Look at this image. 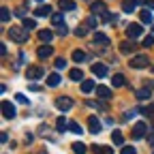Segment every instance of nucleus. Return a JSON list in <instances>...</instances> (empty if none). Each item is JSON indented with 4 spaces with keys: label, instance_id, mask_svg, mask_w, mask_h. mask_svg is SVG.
Wrapping results in <instances>:
<instances>
[{
    "label": "nucleus",
    "instance_id": "obj_1",
    "mask_svg": "<svg viewBox=\"0 0 154 154\" xmlns=\"http://www.w3.org/2000/svg\"><path fill=\"white\" fill-rule=\"evenodd\" d=\"M28 32L30 30H26L24 26H11L9 36H11V41H15V43H26L28 41Z\"/></svg>",
    "mask_w": 154,
    "mask_h": 154
},
{
    "label": "nucleus",
    "instance_id": "obj_2",
    "mask_svg": "<svg viewBox=\"0 0 154 154\" xmlns=\"http://www.w3.org/2000/svg\"><path fill=\"white\" fill-rule=\"evenodd\" d=\"M133 69H148L150 66V58L143 56V54H137V56H133L131 58V62H128Z\"/></svg>",
    "mask_w": 154,
    "mask_h": 154
},
{
    "label": "nucleus",
    "instance_id": "obj_3",
    "mask_svg": "<svg viewBox=\"0 0 154 154\" xmlns=\"http://www.w3.org/2000/svg\"><path fill=\"white\" fill-rule=\"evenodd\" d=\"M141 137H148V124L146 122H137L133 126V139H141Z\"/></svg>",
    "mask_w": 154,
    "mask_h": 154
},
{
    "label": "nucleus",
    "instance_id": "obj_4",
    "mask_svg": "<svg viewBox=\"0 0 154 154\" xmlns=\"http://www.w3.org/2000/svg\"><path fill=\"white\" fill-rule=\"evenodd\" d=\"M43 75H45V73H43V69H41V66H28V69H26V77H28L30 82L41 79Z\"/></svg>",
    "mask_w": 154,
    "mask_h": 154
},
{
    "label": "nucleus",
    "instance_id": "obj_5",
    "mask_svg": "<svg viewBox=\"0 0 154 154\" xmlns=\"http://www.w3.org/2000/svg\"><path fill=\"white\" fill-rule=\"evenodd\" d=\"M56 107L60 111H69L73 107V99H69V96H60V99H56Z\"/></svg>",
    "mask_w": 154,
    "mask_h": 154
},
{
    "label": "nucleus",
    "instance_id": "obj_6",
    "mask_svg": "<svg viewBox=\"0 0 154 154\" xmlns=\"http://www.w3.org/2000/svg\"><path fill=\"white\" fill-rule=\"evenodd\" d=\"M2 116L7 120H13L15 116H17V111H15V107L9 103V101H2Z\"/></svg>",
    "mask_w": 154,
    "mask_h": 154
},
{
    "label": "nucleus",
    "instance_id": "obj_7",
    "mask_svg": "<svg viewBox=\"0 0 154 154\" xmlns=\"http://www.w3.org/2000/svg\"><path fill=\"white\" fill-rule=\"evenodd\" d=\"M141 32H143L141 24H131V26L126 28V36H128V38H137V36H141Z\"/></svg>",
    "mask_w": 154,
    "mask_h": 154
},
{
    "label": "nucleus",
    "instance_id": "obj_8",
    "mask_svg": "<svg viewBox=\"0 0 154 154\" xmlns=\"http://www.w3.org/2000/svg\"><path fill=\"white\" fill-rule=\"evenodd\" d=\"M51 54H54V47H51V45H41V47L36 49V56L41 58V60H45V58H49Z\"/></svg>",
    "mask_w": 154,
    "mask_h": 154
},
{
    "label": "nucleus",
    "instance_id": "obj_9",
    "mask_svg": "<svg viewBox=\"0 0 154 154\" xmlns=\"http://www.w3.org/2000/svg\"><path fill=\"white\" fill-rule=\"evenodd\" d=\"M88 126H90V133H101V120H96V116H90L88 118Z\"/></svg>",
    "mask_w": 154,
    "mask_h": 154
},
{
    "label": "nucleus",
    "instance_id": "obj_10",
    "mask_svg": "<svg viewBox=\"0 0 154 154\" xmlns=\"http://www.w3.org/2000/svg\"><path fill=\"white\" fill-rule=\"evenodd\" d=\"M92 73L96 77H107V66L103 62H96V64H92Z\"/></svg>",
    "mask_w": 154,
    "mask_h": 154
},
{
    "label": "nucleus",
    "instance_id": "obj_11",
    "mask_svg": "<svg viewBox=\"0 0 154 154\" xmlns=\"http://www.w3.org/2000/svg\"><path fill=\"white\" fill-rule=\"evenodd\" d=\"M96 96L103 99V101H107V99H111V90L107 86H96Z\"/></svg>",
    "mask_w": 154,
    "mask_h": 154
},
{
    "label": "nucleus",
    "instance_id": "obj_12",
    "mask_svg": "<svg viewBox=\"0 0 154 154\" xmlns=\"http://www.w3.org/2000/svg\"><path fill=\"white\" fill-rule=\"evenodd\" d=\"M137 96L139 101H150V96H152V86H148V88H141V90H137Z\"/></svg>",
    "mask_w": 154,
    "mask_h": 154
},
{
    "label": "nucleus",
    "instance_id": "obj_13",
    "mask_svg": "<svg viewBox=\"0 0 154 154\" xmlns=\"http://www.w3.org/2000/svg\"><path fill=\"white\" fill-rule=\"evenodd\" d=\"M34 15L36 17H47V15H54V13H51V7L49 5H41L38 9H34Z\"/></svg>",
    "mask_w": 154,
    "mask_h": 154
},
{
    "label": "nucleus",
    "instance_id": "obj_14",
    "mask_svg": "<svg viewBox=\"0 0 154 154\" xmlns=\"http://www.w3.org/2000/svg\"><path fill=\"white\" fill-rule=\"evenodd\" d=\"M99 43V45H109V36L107 34H103V32H94V45Z\"/></svg>",
    "mask_w": 154,
    "mask_h": 154
},
{
    "label": "nucleus",
    "instance_id": "obj_15",
    "mask_svg": "<svg viewBox=\"0 0 154 154\" xmlns=\"http://www.w3.org/2000/svg\"><path fill=\"white\" fill-rule=\"evenodd\" d=\"M90 9H92V13H94V15H101V17L107 13V11H105L107 7H105L103 2H92V7H90Z\"/></svg>",
    "mask_w": 154,
    "mask_h": 154
},
{
    "label": "nucleus",
    "instance_id": "obj_16",
    "mask_svg": "<svg viewBox=\"0 0 154 154\" xmlns=\"http://www.w3.org/2000/svg\"><path fill=\"white\" fill-rule=\"evenodd\" d=\"M58 7H60L62 11H73V9H77L75 0H60V2H58Z\"/></svg>",
    "mask_w": 154,
    "mask_h": 154
},
{
    "label": "nucleus",
    "instance_id": "obj_17",
    "mask_svg": "<svg viewBox=\"0 0 154 154\" xmlns=\"http://www.w3.org/2000/svg\"><path fill=\"white\" fill-rule=\"evenodd\" d=\"M92 90H96V84H94L92 79H84V82H82V92L88 94V92H92Z\"/></svg>",
    "mask_w": 154,
    "mask_h": 154
},
{
    "label": "nucleus",
    "instance_id": "obj_18",
    "mask_svg": "<svg viewBox=\"0 0 154 154\" xmlns=\"http://www.w3.org/2000/svg\"><path fill=\"white\" fill-rule=\"evenodd\" d=\"M47 86H51V88H56L58 84H60V75H58V73H51V75H47Z\"/></svg>",
    "mask_w": 154,
    "mask_h": 154
},
{
    "label": "nucleus",
    "instance_id": "obj_19",
    "mask_svg": "<svg viewBox=\"0 0 154 154\" xmlns=\"http://www.w3.org/2000/svg\"><path fill=\"white\" fill-rule=\"evenodd\" d=\"M38 38H41L43 43H49L51 38H54V32L51 30H38Z\"/></svg>",
    "mask_w": 154,
    "mask_h": 154
},
{
    "label": "nucleus",
    "instance_id": "obj_20",
    "mask_svg": "<svg viewBox=\"0 0 154 154\" xmlns=\"http://www.w3.org/2000/svg\"><path fill=\"white\" fill-rule=\"evenodd\" d=\"M135 7H137V2H135V0H124V2H122V11H124V13H133Z\"/></svg>",
    "mask_w": 154,
    "mask_h": 154
},
{
    "label": "nucleus",
    "instance_id": "obj_21",
    "mask_svg": "<svg viewBox=\"0 0 154 154\" xmlns=\"http://www.w3.org/2000/svg\"><path fill=\"white\" fill-rule=\"evenodd\" d=\"M120 51H122V54H133V51H135V43H131V41L120 43Z\"/></svg>",
    "mask_w": 154,
    "mask_h": 154
},
{
    "label": "nucleus",
    "instance_id": "obj_22",
    "mask_svg": "<svg viewBox=\"0 0 154 154\" xmlns=\"http://www.w3.org/2000/svg\"><path fill=\"white\" fill-rule=\"evenodd\" d=\"M73 60H75L77 64L86 62V51H82V49H75V51H73Z\"/></svg>",
    "mask_w": 154,
    "mask_h": 154
},
{
    "label": "nucleus",
    "instance_id": "obj_23",
    "mask_svg": "<svg viewBox=\"0 0 154 154\" xmlns=\"http://www.w3.org/2000/svg\"><path fill=\"white\" fill-rule=\"evenodd\" d=\"M111 141H113L116 146H122V143H124V137H122V133H120L118 128H116V131L111 133Z\"/></svg>",
    "mask_w": 154,
    "mask_h": 154
},
{
    "label": "nucleus",
    "instance_id": "obj_24",
    "mask_svg": "<svg viewBox=\"0 0 154 154\" xmlns=\"http://www.w3.org/2000/svg\"><path fill=\"white\" fill-rule=\"evenodd\" d=\"M69 77L73 82H84V73L79 71V69H71V73H69Z\"/></svg>",
    "mask_w": 154,
    "mask_h": 154
},
{
    "label": "nucleus",
    "instance_id": "obj_25",
    "mask_svg": "<svg viewBox=\"0 0 154 154\" xmlns=\"http://www.w3.org/2000/svg\"><path fill=\"white\" fill-rule=\"evenodd\" d=\"M111 84H113V88H122V86L126 84V82H124V75H120V73L113 75V77H111Z\"/></svg>",
    "mask_w": 154,
    "mask_h": 154
},
{
    "label": "nucleus",
    "instance_id": "obj_26",
    "mask_svg": "<svg viewBox=\"0 0 154 154\" xmlns=\"http://www.w3.org/2000/svg\"><path fill=\"white\" fill-rule=\"evenodd\" d=\"M94 154H113L111 146H94Z\"/></svg>",
    "mask_w": 154,
    "mask_h": 154
},
{
    "label": "nucleus",
    "instance_id": "obj_27",
    "mask_svg": "<svg viewBox=\"0 0 154 154\" xmlns=\"http://www.w3.org/2000/svg\"><path fill=\"white\" fill-rule=\"evenodd\" d=\"M86 150H88V148H86V143H82V141H75V143H73V152H75V154H86Z\"/></svg>",
    "mask_w": 154,
    "mask_h": 154
},
{
    "label": "nucleus",
    "instance_id": "obj_28",
    "mask_svg": "<svg viewBox=\"0 0 154 154\" xmlns=\"http://www.w3.org/2000/svg\"><path fill=\"white\" fill-rule=\"evenodd\" d=\"M56 126H58V131H60V133H64V131H66V126H69L66 118H62V116H60V118H58V122H56Z\"/></svg>",
    "mask_w": 154,
    "mask_h": 154
},
{
    "label": "nucleus",
    "instance_id": "obj_29",
    "mask_svg": "<svg viewBox=\"0 0 154 154\" xmlns=\"http://www.w3.org/2000/svg\"><path fill=\"white\" fill-rule=\"evenodd\" d=\"M51 24H54V26H60V24H64V17H62V13H54V15H51Z\"/></svg>",
    "mask_w": 154,
    "mask_h": 154
},
{
    "label": "nucleus",
    "instance_id": "obj_30",
    "mask_svg": "<svg viewBox=\"0 0 154 154\" xmlns=\"http://www.w3.org/2000/svg\"><path fill=\"white\" fill-rule=\"evenodd\" d=\"M22 26H24L26 30H34V28H36V22H34V19H28V17H24Z\"/></svg>",
    "mask_w": 154,
    "mask_h": 154
},
{
    "label": "nucleus",
    "instance_id": "obj_31",
    "mask_svg": "<svg viewBox=\"0 0 154 154\" xmlns=\"http://www.w3.org/2000/svg\"><path fill=\"white\" fill-rule=\"evenodd\" d=\"M0 19H2V22H9L11 19V11L7 7H0Z\"/></svg>",
    "mask_w": 154,
    "mask_h": 154
},
{
    "label": "nucleus",
    "instance_id": "obj_32",
    "mask_svg": "<svg viewBox=\"0 0 154 154\" xmlns=\"http://www.w3.org/2000/svg\"><path fill=\"white\" fill-rule=\"evenodd\" d=\"M69 131H73L75 135H82V126H79V122H69Z\"/></svg>",
    "mask_w": 154,
    "mask_h": 154
},
{
    "label": "nucleus",
    "instance_id": "obj_33",
    "mask_svg": "<svg viewBox=\"0 0 154 154\" xmlns=\"http://www.w3.org/2000/svg\"><path fill=\"white\" fill-rule=\"evenodd\" d=\"M139 113H143V116H148V118H152V116H154V105L141 107V109H139Z\"/></svg>",
    "mask_w": 154,
    "mask_h": 154
},
{
    "label": "nucleus",
    "instance_id": "obj_34",
    "mask_svg": "<svg viewBox=\"0 0 154 154\" xmlns=\"http://www.w3.org/2000/svg\"><path fill=\"white\" fill-rule=\"evenodd\" d=\"M141 22L143 24H152V13L150 11H141Z\"/></svg>",
    "mask_w": 154,
    "mask_h": 154
},
{
    "label": "nucleus",
    "instance_id": "obj_35",
    "mask_svg": "<svg viewBox=\"0 0 154 154\" xmlns=\"http://www.w3.org/2000/svg\"><path fill=\"white\" fill-rule=\"evenodd\" d=\"M96 24H99V19H96L94 15H90V17L86 19V26H88V28H96Z\"/></svg>",
    "mask_w": 154,
    "mask_h": 154
},
{
    "label": "nucleus",
    "instance_id": "obj_36",
    "mask_svg": "<svg viewBox=\"0 0 154 154\" xmlns=\"http://www.w3.org/2000/svg\"><path fill=\"white\" fill-rule=\"evenodd\" d=\"M88 105H90V107H96V109H103V111H107V105H105V103H101V101H96V103H94V101H90Z\"/></svg>",
    "mask_w": 154,
    "mask_h": 154
},
{
    "label": "nucleus",
    "instance_id": "obj_37",
    "mask_svg": "<svg viewBox=\"0 0 154 154\" xmlns=\"http://www.w3.org/2000/svg\"><path fill=\"white\" fill-rule=\"evenodd\" d=\"M54 64H56V69H58V71H62V69H66V60H64V58H58V60H56Z\"/></svg>",
    "mask_w": 154,
    "mask_h": 154
},
{
    "label": "nucleus",
    "instance_id": "obj_38",
    "mask_svg": "<svg viewBox=\"0 0 154 154\" xmlns=\"http://www.w3.org/2000/svg\"><path fill=\"white\" fill-rule=\"evenodd\" d=\"M143 47H150V45H154V34H150V36H143V43H141Z\"/></svg>",
    "mask_w": 154,
    "mask_h": 154
},
{
    "label": "nucleus",
    "instance_id": "obj_39",
    "mask_svg": "<svg viewBox=\"0 0 154 154\" xmlns=\"http://www.w3.org/2000/svg\"><path fill=\"white\" fill-rule=\"evenodd\" d=\"M88 30H90L88 26H79V28H75V34H77V36H86Z\"/></svg>",
    "mask_w": 154,
    "mask_h": 154
},
{
    "label": "nucleus",
    "instance_id": "obj_40",
    "mask_svg": "<svg viewBox=\"0 0 154 154\" xmlns=\"http://www.w3.org/2000/svg\"><path fill=\"white\" fill-rule=\"evenodd\" d=\"M56 32H58V34H60V36H64V34L69 32V28H66L64 24H60V26H56Z\"/></svg>",
    "mask_w": 154,
    "mask_h": 154
},
{
    "label": "nucleus",
    "instance_id": "obj_41",
    "mask_svg": "<svg viewBox=\"0 0 154 154\" xmlns=\"http://www.w3.org/2000/svg\"><path fill=\"white\" fill-rule=\"evenodd\" d=\"M15 101H17V103H22V105H28V99H26L24 94H15Z\"/></svg>",
    "mask_w": 154,
    "mask_h": 154
},
{
    "label": "nucleus",
    "instance_id": "obj_42",
    "mask_svg": "<svg viewBox=\"0 0 154 154\" xmlns=\"http://www.w3.org/2000/svg\"><path fill=\"white\" fill-rule=\"evenodd\" d=\"M122 154H137V150H135L133 146H124L122 148Z\"/></svg>",
    "mask_w": 154,
    "mask_h": 154
},
{
    "label": "nucleus",
    "instance_id": "obj_43",
    "mask_svg": "<svg viewBox=\"0 0 154 154\" xmlns=\"http://www.w3.org/2000/svg\"><path fill=\"white\" fill-rule=\"evenodd\" d=\"M15 15H17V17H24V15H26V7H19V9L15 11Z\"/></svg>",
    "mask_w": 154,
    "mask_h": 154
},
{
    "label": "nucleus",
    "instance_id": "obj_44",
    "mask_svg": "<svg viewBox=\"0 0 154 154\" xmlns=\"http://www.w3.org/2000/svg\"><path fill=\"white\" fill-rule=\"evenodd\" d=\"M148 143L154 146V133H148Z\"/></svg>",
    "mask_w": 154,
    "mask_h": 154
},
{
    "label": "nucleus",
    "instance_id": "obj_45",
    "mask_svg": "<svg viewBox=\"0 0 154 154\" xmlns=\"http://www.w3.org/2000/svg\"><path fill=\"white\" fill-rule=\"evenodd\" d=\"M137 5H148V0H135Z\"/></svg>",
    "mask_w": 154,
    "mask_h": 154
},
{
    "label": "nucleus",
    "instance_id": "obj_46",
    "mask_svg": "<svg viewBox=\"0 0 154 154\" xmlns=\"http://www.w3.org/2000/svg\"><path fill=\"white\" fill-rule=\"evenodd\" d=\"M148 7H150V9H154V0H150V2H148Z\"/></svg>",
    "mask_w": 154,
    "mask_h": 154
},
{
    "label": "nucleus",
    "instance_id": "obj_47",
    "mask_svg": "<svg viewBox=\"0 0 154 154\" xmlns=\"http://www.w3.org/2000/svg\"><path fill=\"white\" fill-rule=\"evenodd\" d=\"M152 34H154V26H152Z\"/></svg>",
    "mask_w": 154,
    "mask_h": 154
},
{
    "label": "nucleus",
    "instance_id": "obj_48",
    "mask_svg": "<svg viewBox=\"0 0 154 154\" xmlns=\"http://www.w3.org/2000/svg\"><path fill=\"white\" fill-rule=\"evenodd\" d=\"M36 2H43V0H36Z\"/></svg>",
    "mask_w": 154,
    "mask_h": 154
},
{
    "label": "nucleus",
    "instance_id": "obj_49",
    "mask_svg": "<svg viewBox=\"0 0 154 154\" xmlns=\"http://www.w3.org/2000/svg\"><path fill=\"white\" fill-rule=\"evenodd\" d=\"M152 88H154V84H152Z\"/></svg>",
    "mask_w": 154,
    "mask_h": 154
},
{
    "label": "nucleus",
    "instance_id": "obj_50",
    "mask_svg": "<svg viewBox=\"0 0 154 154\" xmlns=\"http://www.w3.org/2000/svg\"><path fill=\"white\" fill-rule=\"evenodd\" d=\"M152 69H154V66H152Z\"/></svg>",
    "mask_w": 154,
    "mask_h": 154
}]
</instances>
